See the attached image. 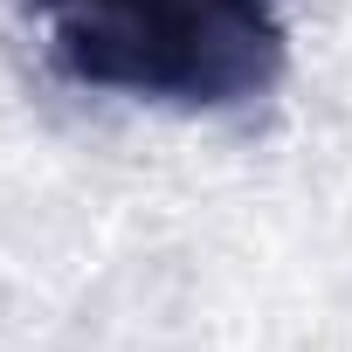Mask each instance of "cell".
I'll use <instances>...</instances> for the list:
<instances>
[{
    "label": "cell",
    "mask_w": 352,
    "mask_h": 352,
    "mask_svg": "<svg viewBox=\"0 0 352 352\" xmlns=\"http://www.w3.org/2000/svg\"><path fill=\"white\" fill-rule=\"evenodd\" d=\"M49 35L56 76L97 97L228 118L290 69L283 0H21Z\"/></svg>",
    "instance_id": "6da1fadb"
}]
</instances>
